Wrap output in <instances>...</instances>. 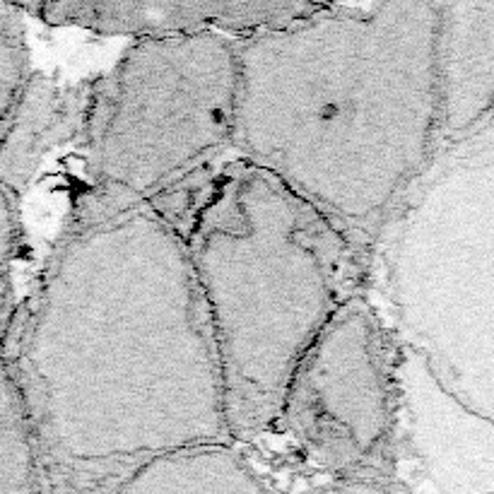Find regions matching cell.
I'll return each mask as SVG.
<instances>
[{"mask_svg": "<svg viewBox=\"0 0 494 494\" xmlns=\"http://www.w3.org/2000/svg\"><path fill=\"white\" fill-rule=\"evenodd\" d=\"M186 212L66 220L3 338L51 494H113L169 453L237 444Z\"/></svg>", "mask_w": 494, "mask_h": 494, "instance_id": "obj_1", "label": "cell"}, {"mask_svg": "<svg viewBox=\"0 0 494 494\" xmlns=\"http://www.w3.org/2000/svg\"><path fill=\"white\" fill-rule=\"evenodd\" d=\"M441 3L319 5L237 36L234 157L319 210L366 268L439 152Z\"/></svg>", "mask_w": 494, "mask_h": 494, "instance_id": "obj_2", "label": "cell"}, {"mask_svg": "<svg viewBox=\"0 0 494 494\" xmlns=\"http://www.w3.org/2000/svg\"><path fill=\"white\" fill-rule=\"evenodd\" d=\"M186 244L225 379L234 441L275 429L292 374L366 265L284 183L232 157L186 215Z\"/></svg>", "mask_w": 494, "mask_h": 494, "instance_id": "obj_3", "label": "cell"}, {"mask_svg": "<svg viewBox=\"0 0 494 494\" xmlns=\"http://www.w3.org/2000/svg\"><path fill=\"white\" fill-rule=\"evenodd\" d=\"M239 53L217 31L138 39L90 82L82 128V186L73 222L138 207L191 210L234 152Z\"/></svg>", "mask_w": 494, "mask_h": 494, "instance_id": "obj_4", "label": "cell"}, {"mask_svg": "<svg viewBox=\"0 0 494 494\" xmlns=\"http://www.w3.org/2000/svg\"><path fill=\"white\" fill-rule=\"evenodd\" d=\"M275 432L328 478L396 475V343L364 294L347 299L304 352Z\"/></svg>", "mask_w": 494, "mask_h": 494, "instance_id": "obj_5", "label": "cell"}, {"mask_svg": "<svg viewBox=\"0 0 494 494\" xmlns=\"http://www.w3.org/2000/svg\"><path fill=\"white\" fill-rule=\"evenodd\" d=\"M24 15L53 27L133 39L217 31L249 36L312 15L319 3H179V0H12Z\"/></svg>", "mask_w": 494, "mask_h": 494, "instance_id": "obj_6", "label": "cell"}, {"mask_svg": "<svg viewBox=\"0 0 494 494\" xmlns=\"http://www.w3.org/2000/svg\"><path fill=\"white\" fill-rule=\"evenodd\" d=\"M436 92L439 150L494 116V3H441Z\"/></svg>", "mask_w": 494, "mask_h": 494, "instance_id": "obj_7", "label": "cell"}, {"mask_svg": "<svg viewBox=\"0 0 494 494\" xmlns=\"http://www.w3.org/2000/svg\"><path fill=\"white\" fill-rule=\"evenodd\" d=\"M87 94L90 82L75 87L34 73L10 116L0 121L3 191L22 198L48 152L73 138L82 140Z\"/></svg>", "mask_w": 494, "mask_h": 494, "instance_id": "obj_8", "label": "cell"}, {"mask_svg": "<svg viewBox=\"0 0 494 494\" xmlns=\"http://www.w3.org/2000/svg\"><path fill=\"white\" fill-rule=\"evenodd\" d=\"M113 494H275L232 446H200L169 453L138 470Z\"/></svg>", "mask_w": 494, "mask_h": 494, "instance_id": "obj_9", "label": "cell"}, {"mask_svg": "<svg viewBox=\"0 0 494 494\" xmlns=\"http://www.w3.org/2000/svg\"><path fill=\"white\" fill-rule=\"evenodd\" d=\"M0 494H51L34 424L8 369L0 401Z\"/></svg>", "mask_w": 494, "mask_h": 494, "instance_id": "obj_10", "label": "cell"}, {"mask_svg": "<svg viewBox=\"0 0 494 494\" xmlns=\"http://www.w3.org/2000/svg\"><path fill=\"white\" fill-rule=\"evenodd\" d=\"M22 17L24 12L12 0H0V121L10 116L34 78Z\"/></svg>", "mask_w": 494, "mask_h": 494, "instance_id": "obj_11", "label": "cell"}, {"mask_svg": "<svg viewBox=\"0 0 494 494\" xmlns=\"http://www.w3.org/2000/svg\"><path fill=\"white\" fill-rule=\"evenodd\" d=\"M299 494H410L396 475L388 478H328Z\"/></svg>", "mask_w": 494, "mask_h": 494, "instance_id": "obj_12", "label": "cell"}]
</instances>
